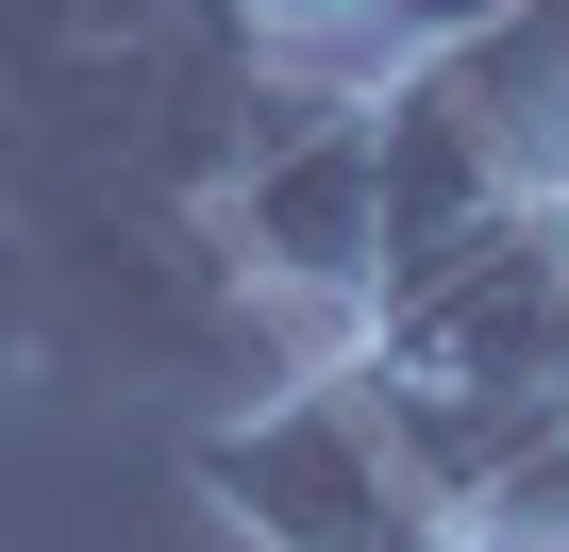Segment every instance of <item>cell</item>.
Returning a JSON list of instances; mask_svg holds the SVG:
<instances>
[{
    "mask_svg": "<svg viewBox=\"0 0 569 552\" xmlns=\"http://www.w3.org/2000/svg\"><path fill=\"white\" fill-rule=\"evenodd\" d=\"M0 385H51V285H34L18 201H0Z\"/></svg>",
    "mask_w": 569,
    "mask_h": 552,
    "instance_id": "cell-5",
    "label": "cell"
},
{
    "mask_svg": "<svg viewBox=\"0 0 569 552\" xmlns=\"http://www.w3.org/2000/svg\"><path fill=\"white\" fill-rule=\"evenodd\" d=\"M184 485H201L251 552H469L369 352H352V369H302V385H251V402L184 452Z\"/></svg>",
    "mask_w": 569,
    "mask_h": 552,
    "instance_id": "cell-2",
    "label": "cell"
},
{
    "mask_svg": "<svg viewBox=\"0 0 569 552\" xmlns=\"http://www.w3.org/2000/svg\"><path fill=\"white\" fill-rule=\"evenodd\" d=\"M234 34H251L268 68H336V84H369V68L402 51V0H234Z\"/></svg>",
    "mask_w": 569,
    "mask_h": 552,
    "instance_id": "cell-4",
    "label": "cell"
},
{
    "mask_svg": "<svg viewBox=\"0 0 569 552\" xmlns=\"http://www.w3.org/2000/svg\"><path fill=\"white\" fill-rule=\"evenodd\" d=\"M369 369L402 385H486V402H569V218H502L436 268H402Z\"/></svg>",
    "mask_w": 569,
    "mask_h": 552,
    "instance_id": "cell-3",
    "label": "cell"
},
{
    "mask_svg": "<svg viewBox=\"0 0 569 552\" xmlns=\"http://www.w3.org/2000/svg\"><path fill=\"white\" fill-rule=\"evenodd\" d=\"M386 101V234L402 268L569 218V0H402V51L369 68Z\"/></svg>",
    "mask_w": 569,
    "mask_h": 552,
    "instance_id": "cell-1",
    "label": "cell"
}]
</instances>
